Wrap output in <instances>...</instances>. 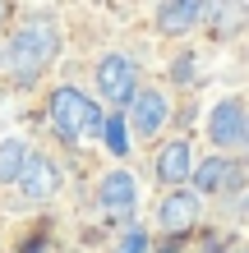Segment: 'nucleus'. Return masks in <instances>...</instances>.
Returning a JSON list of instances; mask_svg holds the SVG:
<instances>
[{"label":"nucleus","mask_w":249,"mask_h":253,"mask_svg":"<svg viewBox=\"0 0 249 253\" xmlns=\"http://www.w3.org/2000/svg\"><path fill=\"white\" fill-rule=\"evenodd\" d=\"M55 55H60V33H55V23H47V19L23 23L19 33L9 37V51H5L9 79L14 83H37L42 74L51 69Z\"/></svg>","instance_id":"1"},{"label":"nucleus","mask_w":249,"mask_h":253,"mask_svg":"<svg viewBox=\"0 0 249 253\" xmlns=\"http://www.w3.org/2000/svg\"><path fill=\"white\" fill-rule=\"evenodd\" d=\"M47 120H51V129L60 133L65 143H83V138H101L111 115H101L79 87H55L51 106H47Z\"/></svg>","instance_id":"2"},{"label":"nucleus","mask_w":249,"mask_h":253,"mask_svg":"<svg viewBox=\"0 0 249 253\" xmlns=\"http://www.w3.org/2000/svg\"><path fill=\"white\" fill-rule=\"evenodd\" d=\"M97 87H101V97H106L111 106H129L134 92H139V65L129 60V55H101Z\"/></svg>","instance_id":"3"},{"label":"nucleus","mask_w":249,"mask_h":253,"mask_svg":"<svg viewBox=\"0 0 249 253\" xmlns=\"http://www.w3.org/2000/svg\"><path fill=\"white\" fill-rule=\"evenodd\" d=\"M245 129H249V115H245V106H240L236 97H226V101H217V106H212V115H208V138L217 147L245 143Z\"/></svg>","instance_id":"4"},{"label":"nucleus","mask_w":249,"mask_h":253,"mask_svg":"<svg viewBox=\"0 0 249 253\" xmlns=\"http://www.w3.org/2000/svg\"><path fill=\"white\" fill-rule=\"evenodd\" d=\"M166 115H171L166 97H162V92H152V87L134 92V101H129V129H134L139 138H152V133H162Z\"/></svg>","instance_id":"5"},{"label":"nucleus","mask_w":249,"mask_h":253,"mask_svg":"<svg viewBox=\"0 0 249 253\" xmlns=\"http://www.w3.org/2000/svg\"><path fill=\"white\" fill-rule=\"evenodd\" d=\"M199 212H203L199 193L175 189V193H166V198H162V207H157V226H162L166 235H185V230H194Z\"/></svg>","instance_id":"6"},{"label":"nucleus","mask_w":249,"mask_h":253,"mask_svg":"<svg viewBox=\"0 0 249 253\" xmlns=\"http://www.w3.org/2000/svg\"><path fill=\"white\" fill-rule=\"evenodd\" d=\"M203 9H208V0H162L157 5V28L166 37H185L203 23Z\"/></svg>","instance_id":"7"},{"label":"nucleus","mask_w":249,"mask_h":253,"mask_svg":"<svg viewBox=\"0 0 249 253\" xmlns=\"http://www.w3.org/2000/svg\"><path fill=\"white\" fill-rule=\"evenodd\" d=\"M55 184H60V170L51 166L42 152H28V161H23V170H19V189H23V198H51L55 193Z\"/></svg>","instance_id":"8"},{"label":"nucleus","mask_w":249,"mask_h":253,"mask_svg":"<svg viewBox=\"0 0 249 253\" xmlns=\"http://www.w3.org/2000/svg\"><path fill=\"white\" fill-rule=\"evenodd\" d=\"M189 175H194V152H189L185 138L166 143L162 152H157V180L162 184H185Z\"/></svg>","instance_id":"9"},{"label":"nucleus","mask_w":249,"mask_h":253,"mask_svg":"<svg viewBox=\"0 0 249 253\" xmlns=\"http://www.w3.org/2000/svg\"><path fill=\"white\" fill-rule=\"evenodd\" d=\"M101 212H129L139 198V180L129 170H111V175H101Z\"/></svg>","instance_id":"10"},{"label":"nucleus","mask_w":249,"mask_h":253,"mask_svg":"<svg viewBox=\"0 0 249 253\" xmlns=\"http://www.w3.org/2000/svg\"><path fill=\"white\" fill-rule=\"evenodd\" d=\"M226 184H236V166H231L226 157H208L194 170V189L199 193H217V189H226Z\"/></svg>","instance_id":"11"},{"label":"nucleus","mask_w":249,"mask_h":253,"mask_svg":"<svg viewBox=\"0 0 249 253\" xmlns=\"http://www.w3.org/2000/svg\"><path fill=\"white\" fill-rule=\"evenodd\" d=\"M23 161H28V143L23 138H0V184H19Z\"/></svg>","instance_id":"12"},{"label":"nucleus","mask_w":249,"mask_h":253,"mask_svg":"<svg viewBox=\"0 0 249 253\" xmlns=\"http://www.w3.org/2000/svg\"><path fill=\"white\" fill-rule=\"evenodd\" d=\"M106 147H111V157H125L129 152V115H111L106 120Z\"/></svg>","instance_id":"13"},{"label":"nucleus","mask_w":249,"mask_h":253,"mask_svg":"<svg viewBox=\"0 0 249 253\" xmlns=\"http://www.w3.org/2000/svg\"><path fill=\"white\" fill-rule=\"evenodd\" d=\"M120 253H148V235H143V230H125Z\"/></svg>","instance_id":"14"},{"label":"nucleus","mask_w":249,"mask_h":253,"mask_svg":"<svg viewBox=\"0 0 249 253\" xmlns=\"http://www.w3.org/2000/svg\"><path fill=\"white\" fill-rule=\"evenodd\" d=\"M0 19H5V0H0Z\"/></svg>","instance_id":"15"},{"label":"nucleus","mask_w":249,"mask_h":253,"mask_svg":"<svg viewBox=\"0 0 249 253\" xmlns=\"http://www.w3.org/2000/svg\"><path fill=\"white\" fill-rule=\"evenodd\" d=\"M245 143H249V129H245Z\"/></svg>","instance_id":"16"},{"label":"nucleus","mask_w":249,"mask_h":253,"mask_svg":"<svg viewBox=\"0 0 249 253\" xmlns=\"http://www.w3.org/2000/svg\"><path fill=\"white\" fill-rule=\"evenodd\" d=\"M236 253H249V249H236Z\"/></svg>","instance_id":"17"}]
</instances>
